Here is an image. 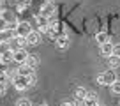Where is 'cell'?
<instances>
[{"instance_id":"1","label":"cell","mask_w":120,"mask_h":106,"mask_svg":"<svg viewBox=\"0 0 120 106\" xmlns=\"http://www.w3.org/2000/svg\"><path fill=\"white\" fill-rule=\"evenodd\" d=\"M12 85L16 87V90H26V88L32 87V83H30V76L16 74L14 78H12Z\"/></svg>"},{"instance_id":"2","label":"cell","mask_w":120,"mask_h":106,"mask_svg":"<svg viewBox=\"0 0 120 106\" xmlns=\"http://www.w3.org/2000/svg\"><path fill=\"white\" fill-rule=\"evenodd\" d=\"M115 81H116V74H115L113 69L104 71V72H101V74L97 76V83L99 85H111V83H115Z\"/></svg>"},{"instance_id":"3","label":"cell","mask_w":120,"mask_h":106,"mask_svg":"<svg viewBox=\"0 0 120 106\" xmlns=\"http://www.w3.org/2000/svg\"><path fill=\"white\" fill-rule=\"evenodd\" d=\"M34 21H35V25H37V28H39V32H41V34H48V30H49V21H48V18H46V16H42L41 12H37V14H34Z\"/></svg>"},{"instance_id":"4","label":"cell","mask_w":120,"mask_h":106,"mask_svg":"<svg viewBox=\"0 0 120 106\" xmlns=\"http://www.w3.org/2000/svg\"><path fill=\"white\" fill-rule=\"evenodd\" d=\"M41 12L42 16H46V18H53V16H56V7H55V4H53L51 0L49 2H44V4L41 5Z\"/></svg>"},{"instance_id":"5","label":"cell","mask_w":120,"mask_h":106,"mask_svg":"<svg viewBox=\"0 0 120 106\" xmlns=\"http://www.w3.org/2000/svg\"><path fill=\"white\" fill-rule=\"evenodd\" d=\"M16 35H21V37H26V35L32 32V26H30L28 21H18L16 23Z\"/></svg>"},{"instance_id":"6","label":"cell","mask_w":120,"mask_h":106,"mask_svg":"<svg viewBox=\"0 0 120 106\" xmlns=\"http://www.w3.org/2000/svg\"><path fill=\"white\" fill-rule=\"evenodd\" d=\"M28 55H30V53L26 51L25 48H18V49H14V62H16V64H25L26 58H28Z\"/></svg>"},{"instance_id":"7","label":"cell","mask_w":120,"mask_h":106,"mask_svg":"<svg viewBox=\"0 0 120 106\" xmlns=\"http://www.w3.org/2000/svg\"><path fill=\"white\" fill-rule=\"evenodd\" d=\"M26 42H28L30 46H35L41 42V32L39 30H32L28 35H26Z\"/></svg>"},{"instance_id":"8","label":"cell","mask_w":120,"mask_h":106,"mask_svg":"<svg viewBox=\"0 0 120 106\" xmlns=\"http://www.w3.org/2000/svg\"><path fill=\"white\" fill-rule=\"evenodd\" d=\"M55 44H56V48L65 49V48L69 46V37H67V34H60L58 37L55 39Z\"/></svg>"},{"instance_id":"9","label":"cell","mask_w":120,"mask_h":106,"mask_svg":"<svg viewBox=\"0 0 120 106\" xmlns=\"http://www.w3.org/2000/svg\"><path fill=\"white\" fill-rule=\"evenodd\" d=\"M34 71H35V69H32L30 65H26V64H19V67L16 69V72L21 74V76H32V74H34Z\"/></svg>"},{"instance_id":"10","label":"cell","mask_w":120,"mask_h":106,"mask_svg":"<svg viewBox=\"0 0 120 106\" xmlns=\"http://www.w3.org/2000/svg\"><path fill=\"white\" fill-rule=\"evenodd\" d=\"M101 55H102V57H106V58L113 55V44L109 41L104 42V44H101Z\"/></svg>"},{"instance_id":"11","label":"cell","mask_w":120,"mask_h":106,"mask_svg":"<svg viewBox=\"0 0 120 106\" xmlns=\"http://www.w3.org/2000/svg\"><path fill=\"white\" fill-rule=\"evenodd\" d=\"M11 62H14V49H9V51L2 53V64H11Z\"/></svg>"},{"instance_id":"12","label":"cell","mask_w":120,"mask_h":106,"mask_svg":"<svg viewBox=\"0 0 120 106\" xmlns=\"http://www.w3.org/2000/svg\"><path fill=\"white\" fill-rule=\"evenodd\" d=\"M85 106H99L97 95L92 94V92H88V95H86V99H85Z\"/></svg>"},{"instance_id":"13","label":"cell","mask_w":120,"mask_h":106,"mask_svg":"<svg viewBox=\"0 0 120 106\" xmlns=\"http://www.w3.org/2000/svg\"><path fill=\"white\" fill-rule=\"evenodd\" d=\"M108 67L109 69H118L120 67V57H116V55L108 57Z\"/></svg>"},{"instance_id":"14","label":"cell","mask_w":120,"mask_h":106,"mask_svg":"<svg viewBox=\"0 0 120 106\" xmlns=\"http://www.w3.org/2000/svg\"><path fill=\"white\" fill-rule=\"evenodd\" d=\"M26 65H30L32 69H35L39 65V57L37 55H28V58H26V62H25Z\"/></svg>"},{"instance_id":"15","label":"cell","mask_w":120,"mask_h":106,"mask_svg":"<svg viewBox=\"0 0 120 106\" xmlns=\"http://www.w3.org/2000/svg\"><path fill=\"white\" fill-rule=\"evenodd\" d=\"M9 74H7V67L5 64H0V83H7Z\"/></svg>"},{"instance_id":"16","label":"cell","mask_w":120,"mask_h":106,"mask_svg":"<svg viewBox=\"0 0 120 106\" xmlns=\"http://www.w3.org/2000/svg\"><path fill=\"white\" fill-rule=\"evenodd\" d=\"M109 41V35L106 34V32H97L95 34V42H99V44H104V42Z\"/></svg>"},{"instance_id":"17","label":"cell","mask_w":120,"mask_h":106,"mask_svg":"<svg viewBox=\"0 0 120 106\" xmlns=\"http://www.w3.org/2000/svg\"><path fill=\"white\" fill-rule=\"evenodd\" d=\"M74 95H76V99H86L88 90H86L85 87H78V88H76V92H74Z\"/></svg>"},{"instance_id":"18","label":"cell","mask_w":120,"mask_h":106,"mask_svg":"<svg viewBox=\"0 0 120 106\" xmlns=\"http://www.w3.org/2000/svg\"><path fill=\"white\" fill-rule=\"evenodd\" d=\"M109 88H111V92L115 95H120V80H116L115 83H111V85H109Z\"/></svg>"},{"instance_id":"19","label":"cell","mask_w":120,"mask_h":106,"mask_svg":"<svg viewBox=\"0 0 120 106\" xmlns=\"http://www.w3.org/2000/svg\"><path fill=\"white\" fill-rule=\"evenodd\" d=\"M5 30H9V23H7V19H4L0 16V34H4Z\"/></svg>"},{"instance_id":"20","label":"cell","mask_w":120,"mask_h":106,"mask_svg":"<svg viewBox=\"0 0 120 106\" xmlns=\"http://www.w3.org/2000/svg\"><path fill=\"white\" fill-rule=\"evenodd\" d=\"M16 106H32V101H30V99H26V97H21V99H18Z\"/></svg>"},{"instance_id":"21","label":"cell","mask_w":120,"mask_h":106,"mask_svg":"<svg viewBox=\"0 0 120 106\" xmlns=\"http://www.w3.org/2000/svg\"><path fill=\"white\" fill-rule=\"evenodd\" d=\"M26 9H28V5L21 4V2H16V12H25Z\"/></svg>"},{"instance_id":"22","label":"cell","mask_w":120,"mask_h":106,"mask_svg":"<svg viewBox=\"0 0 120 106\" xmlns=\"http://www.w3.org/2000/svg\"><path fill=\"white\" fill-rule=\"evenodd\" d=\"M113 55L120 57V42H118V44H113Z\"/></svg>"},{"instance_id":"23","label":"cell","mask_w":120,"mask_h":106,"mask_svg":"<svg viewBox=\"0 0 120 106\" xmlns=\"http://www.w3.org/2000/svg\"><path fill=\"white\" fill-rule=\"evenodd\" d=\"M7 92V83H0V95H4Z\"/></svg>"},{"instance_id":"24","label":"cell","mask_w":120,"mask_h":106,"mask_svg":"<svg viewBox=\"0 0 120 106\" xmlns=\"http://www.w3.org/2000/svg\"><path fill=\"white\" fill-rule=\"evenodd\" d=\"M74 106H85V99H74Z\"/></svg>"},{"instance_id":"25","label":"cell","mask_w":120,"mask_h":106,"mask_svg":"<svg viewBox=\"0 0 120 106\" xmlns=\"http://www.w3.org/2000/svg\"><path fill=\"white\" fill-rule=\"evenodd\" d=\"M60 106H74V101H64Z\"/></svg>"},{"instance_id":"26","label":"cell","mask_w":120,"mask_h":106,"mask_svg":"<svg viewBox=\"0 0 120 106\" xmlns=\"http://www.w3.org/2000/svg\"><path fill=\"white\" fill-rule=\"evenodd\" d=\"M35 81H37V76H35V74H32V76H30V83H32V85H35Z\"/></svg>"},{"instance_id":"27","label":"cell","mask_w":120,"mask_h":106,"mask_svg":"<svg viewBox=\"0 0 120 106\" xmlns=\"http://www.w3.org/2000/svg\"><path fill=\"white\" fill-rule=\"evenodd\" d=\"M16 2H21V4H25V5H30V4H32V0H16Z\"/></svg>"},{"instance_id":"28","label":"cell","mask_w":120,"mask_h":106,"mask_svg":"<svg viewBox=\"0 0 120 106\" xmlns=\"http://www.w3.org/2000/svg\"><path fill=\"white\" fill-rule=\"evenodd\" d=\"M5 11V4H4V0H0V12Z\"/></svg>"},{"instance_id":"29","label":"cell","mask_w":120,"mask_h":106,"mask_svg":"<svg viewBox=\"0 0 120 106\" xmlns=\"http://www.w3.org/2000/svg\"><path fill=\"white\" fill-rule=\"evenodd\" d=\"M0 64H2V53H0Z\"/></svg>"},{"instance_id":"30","label":"cell","mask_w":120,"mask_h":106,"mask_svg":"<svg viewBox=\"0 0 120 106\" xmlns=\"http://www.w3.org/2000/svg\"><path fill=\"white\" fill-rule=\"evenodd\" d=\"M39 106H48V104H39Z\"/></svg>"},{"instance_id":"31","label":"cell","mask_w":120,"mask_h":106,"mask_svg":"<svg viewBox=\"0 0 120 106\" xmlns=\"http://www.w3.org/2000/svg\"><path fill=\"white\" fill-rule=\"evenodd\" d=\"M0 35H2V34H0ZM0 41H2V37H0Z\"/></svg>"},{"instance_id":"32","label":"cell","mask_w":120,"mask_h":106,"mask_svg":"<svg viewBox=\"0 0 120 106\" xmlns=\"http://www.w3.org/2000/svg\"><path fill=\"white\" fill-rule=\"evenodd\" d=\"M99 106H102V104H99Z\"/></svg>"}]
</instances>
